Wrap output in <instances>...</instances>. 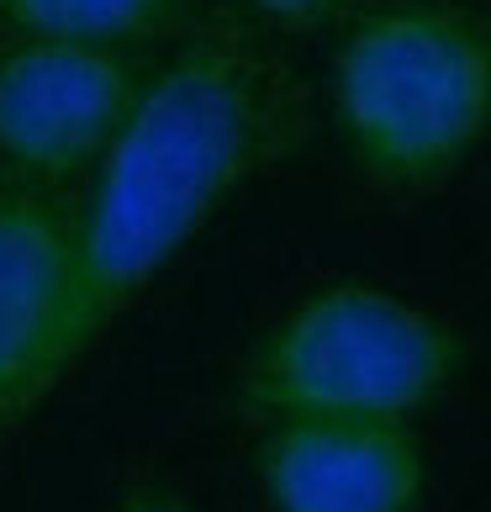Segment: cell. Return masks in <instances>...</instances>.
Here are the masks:
<instances>
[{
	"instance_id": "52a82bcc",
	"label": "cell",
	"mask_w": 491,
	"mask_h": 512,
	"mask_svg": "<svg viewBox=\"0 0 491 512\" xmlns=\"http://www.w3.org/2000/svg\"><path fill=\"white\" fill-rule=\"evenodd\" d=\"M191 22V0H0V27L16 37L143 48Z\"/></svg>"
},
{
	"instance_id": "9c48e42d",
	"label": "cell",
	"mask_w": 491,
	"mask_h": 512,
	"mask_svg": "<svg viewBox=\"0 0 491 512\" xmlns=\"http://www.w3.org/2000/svg\"><path fill=\"white\" fill-rule=\"evenodd\" d=\"M117 512H191V502L159 476H132L117 497Z\"/></svg>"
},
{
	"instance_id": "3957f363",
	"label": "cell",
	"mask_w": 491,
	"mask_h": 512,
	"mask_svg": "<svg viewBox=\"0 0 491 512\" xmlns=\"http://www.w3.org/2000/svg\"><path fill=\"white\" fill-rule=\"evenodd\" d=\"M460 333L402 291L328 280L270 322L238 375L259 423L280 417H396L412 423L455 386Z\"/></svg>"
},
{
	"instance_id": "ba28073f",
	"label": "cell",
	"mask_w": 491,
	"mask_h": 512,
	"mask_svg": "<svg viewBox=\"0 0 491 512\" xmlns=\"http://www.w3.org/2000/svg\"><path fill=\"white\" fill-rule=\"evenodd\" d=\"M243 6L270 27H323L333 16H344L354 0H243Z\"/></svg>"
},
{
	"instance_id": "5b68a950",
	"label": "cell",
	"mask_w": 491,
	"mask_h": 512,
	"mask_svg": "<svg viewBox=\"0 0 491 512\" xmlns=\"http://www.w3.org/2000/svg\"><path fill=\"white\" fill-rule=\"evenodd\" d=\"M254 476L270 512H423L428 454L396 417H280Z\"/></svg>"
},
{
	"instance_id": "7a4b0ae2",
	"label": "cell",
	"mask_w": 491,
	"mask_h": 512,
	"mask_svg": "<svg viewBox=\"0 0 491 512\" xmlns=\"http://www.w3.org/2000/svg\"><path fill=\"white\" fill-rule=\"evenodd\" d=\"M328 101L370 180H449L491 138V16L460 0H386L344 32Z\"/></svg>"
},
{
	"instance_id": "8992f818",
	"label": "cell",
	"mask_w": 491,
	"mask_h": 512,
	"mask_svg": "<svg viewBox=\"0 0 491 512\" xmlns=\"http://www.w3.org/2000/svg\"><path fill=\"white\" fill-rule=\"evenodd\" d=\"M74 212L53 191H0V439L43 407L64 365Z\"/></svg>"
},
{
	"instance_id": "277c9868",
	"label": "cell",
	"mask_w": 491,
	"mask_h": 512,
	"mask_svg": "<svg viewBox=\"0 0 491 512\" xmlns=\"http://www.w3.org/2000/svg\"><path fill=\"white\" fill-rule=\"evenodd\" d=\"M132 48L16 37L0 53V164L32 191L90 175L143 90Z\"/></svg>"
},
{
	"instance_id": "6da1fadb",
	"label": "cell",
	"mask_w": 491,
	"mask_h": 512,
	"mask_svg": "<svg viewBox=\"0 0 491 512\" xmlns=\"http://www.w3.org/2000/svg\"><path fill=\"white\" fill-rule=\"evenodd\" d=\"M307 138V90L286 53L238 22H206L148 74L74 212L64 365L175 264L243 185Z\"/></svg>"
}]
</instances>
